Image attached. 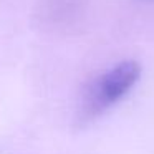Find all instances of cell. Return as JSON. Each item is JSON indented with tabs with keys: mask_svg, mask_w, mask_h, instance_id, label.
I'll list each match as a JSON object with an SVG mask.
<instances>
[{
	"mask_svg": "<svg viewBox=\"0 0 154 154\" xmlns=\"http://www.w3.org/2000/svg\"><path fill=\"white\" fill-rule=\"evenodd\" d=\"M139 65L133 60H126L98 76L88 86L83 96L80 111L81 121H91L116 104L131 91V88L139 80Z\"/></svg>",
	"mask_w": 154,
	"mask_h": 154,
	"instance_id": "obj_1",
	"label": "cell"
}]
</instances>
